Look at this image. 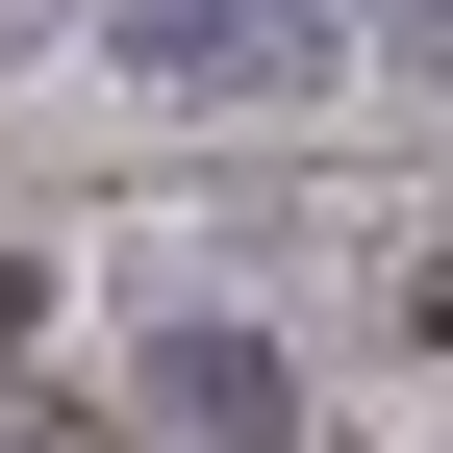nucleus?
I'll use <instances>...</instances> for the list:
<instances>
[{"instance_id":"obj_1","label":"nucleus","mask_w":453,"mask_h":453,"mask_svg":"<svg viewBox=\"0 0 453 453\" xmlns=\"http://www.w3.org/2000/svg\"><path fill=\"white\" fill-rule=\"evenodd\" d=\"M101 50H127L151 101H303L327 50H353V0H101Z\"/></svg>"},{"instance_id":"obj_2","label":"nucleus","mask_w":453,"mask_h":453,"mask_svg":"<svg viewBox=\"0 0 453 453\" xmlns=\"http://www.w3.org/2000/svg\"><path fill=\"white\" fill-rule=\"evenodd\" d=\"M127 403L177 428V453H303V353H277L252 303H177V327L127 353Z\"/></svg>"},{"instance_id":"obj_3","label":"nucleus","mask_w":453,"mask_h":453,"mask_svg":"<svg viewBox=\"0 0 453 453\" xmlns=\"http://www.w3.org/2000/svg\"><path fill=\"white\" fill-rule=\"evenodd\" d=\"M378 50H403V76H428V101H453V0H378Z\"/></svg>"},{"instance_id":"obj_4","label":"nucleus","mask_w":453,"mask_h":453,"mask_svg":"<svg viewBox=\"0 0 453 453\" xmlns=\"http://www.w3.org/2000/svg\"><path fill=\"white\" fill-rule=\"evenodd\" d=\"M403 327H428V353H453V226H428V252H403Z\"/></svg>"},{"instance_id":"obj_5","label":"nucleus","mask_w":453,"mask_h":453,"mask_svg":"<svg viewBox=\"0 0 453 453\" xmlns=\"http://www.w3.org/2000/svg\"><path fill=\"white\" fill-rule=\"evenodd\" d=\"M50 26H101V0H0V50H50Z\"/></svg>"},{"instance_id":"obj_6","label":"nucleus","mask_w":453,"mask_h":453,"mask_svg":"<svg viewBox=\"0 0 453 453\" xmlns=\"http://www.w3.org/2000/svg\"><path fill=\"white\" fill-rule=\"evenodd\" d=\"M0 453H76V428H50V403H0Z\"/></svg>"}]
</instances>
